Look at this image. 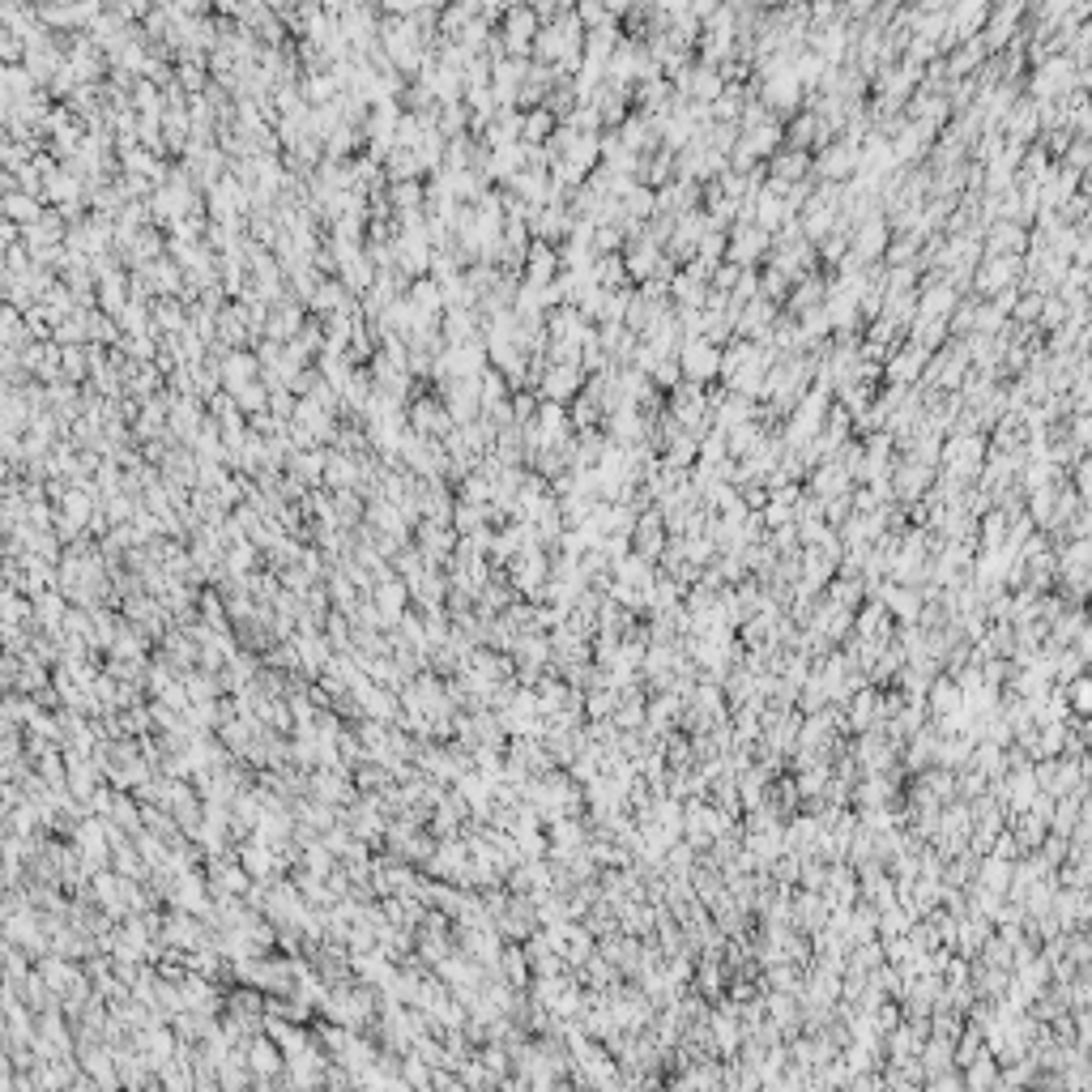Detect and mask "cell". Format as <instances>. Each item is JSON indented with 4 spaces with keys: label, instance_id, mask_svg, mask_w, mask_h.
Wrapping results in <instances>:
<instances>
[{
    "label": "cell",
    "instance_id": "9c48e42d",
    "mask_svg": "<svg viewBox=\"0 0 1092 1092\" xmlns=\"http://www.w3.org/2000/svg\"><path fill=\"white\" fill-rule=\"evenodd\" d=\"M538 18H534V9L530 5H512V9H504V52L508 56H530V48H534V34H538Z\"/></svg>",
    "mask_w": 1092,
    "mask_h": 1092
},
{
    "label": "cell",
    "instance_id": "4fadbf2b",
    "mask_svg": "<svg viewBox=\"0 0 1092 1092\" xmlns=\"http://www.w3.org/2000/svg\"><path fill=\"white\" fill-rule=\"evenodd\" d=\"M632 551L640 555V559H649V563H658L662 559V551H666V542H670V534H666V525H662V516L649 508V512H640L636 516V525H632Z\"/></svg>",
    "mask_w": 1092,
    "mask_h": 1092
},
{
    "label": "cell",
    "instance_id": "5bb4252c",
    "mask_svg": "<svg viewBox=\"0 0 1092 1092\" xmlns=\"http://www.w3.org/2000/svg\"><path fill=\"white\" fill-rule=\"evenodd\" d=\"M1029 231L1020 222H990L982 231V257H1024Z\"/></svg>",
    "mask_w": 1092,
    "mask_h": 1092
},
{
    "label": "cell",
    "instance_id": "d590c367",
    "mask_svg": "<svg viewBox=\"0 0 1092 1092\" xmlns=\"http://www.w3.org/2000/svg\"><path fill=\"white\" fill-rule=\"evenodd\" d=\"M935 700H939L943 709H948V704H956V692H952V683H943V687H939V692H935Z\"/></svg>",
    "mask_w": 1092,
    "mask_h": 1092
},
{
    "label": "cell",
    "instance_id": "277c9868",
    "mask_svg": "<svg viewBox=\"0 0 1092 1092\" xmlns=\"http://www.w3.org/2000/svg\"><path fill=\"white\" fill-rule=\"evenodd\" d=\"M534 389H538V401H555V406H568V401H577L581 389H585V372L577 368V363H547Z\"/></svg>",
    "mask_w": 1092,
    "mask_h": 1092
},
{
    "label": "cell",
    "instance_id": "30bf717a",
    "mask_svg": "<svg viewBox=\"0 0 1092 1092\" xmlns=\"http://www.w3.org/2000/svg\"><path fill=\"white\" fill-rule=\"evenodd\" d=\"M1080 180H1084V176H1075V171L1059 167V163H1049V171H1045V176L1033 184V188H1037V206H1041V210H1055V214H1059V210L1067 206V201L1080 192Z\"/></svg>",
    "mask_w": 1092,
    "mask_h": 1092
},
{
    "label": "cell",
    "instance_id": "ffe728a7",
    "mask_svg": "<svg viewBox=\"0 0 1092 1092\" xmlns=\"http://www.w3.org/2000/svg\"><path fill=\"white\" fill-rule=\"evenodd\" d=\"M764 171H768V180H777V184L790 188V184H798V180L811 176V154H806V150H785V145H781V150L764 163Z\"/></svg>",
    "mask_w": 1092,
    "mask_h": 1092
},
{
    "label": "cell",
    "instance_id": "8fae6325",
    "mask_svg": "<svg viewBox=\"0 0 1092 1092\" xmlns=\"http://www.w3.org/2000/svg\"><path fill=\"white\" fill-rule=\"evenodd\" d=\"M802 491L816 496L820 504H828V500H836V496H845V491H854V482H849V474L836 465V457H828V461H820V465L806 470Z\"/></svg>",
    "mask_w": 1092,
    "mask_h": 1092
},
{
    "label": "cell",
    "instance_id": "3957f363",
    "mask_svg": "<svg viewBox=\"0 0 1092 1092\" xmlns=\"http://www.w3.org/2000/svg\"><path fill=\"white\" fill-rule=\"evenodd\" d=\"M854 167H858V145H849L845 137H832L811 154V176L820 184H845L854 176Z\"/></svg>",
    "mask_w": 1092,
    "mask_h": 1092
},
{
    "label": "cell",
    "instance_id": "8992f818",
    "mask_svg": "<svg viewBox=\"0 0 1092 1092\" xmlns=\"http://www.w3.org/2000/svg\"><path fill=\"white\" fill-rule=\"evenodd\" d=\"M893 504H901V508H909V504H917L926 491H930V482H935V470H926V465H917V461H909V457H897L893 461Z\"/></svg>",
    "mask_w": 1092,
    "mask_h": 1092
},
{
    "label": "cell",
    "instance_id": "e0dca14e",
    "mask_svg": "<svg viewBox=\"0 0 1092 1092\" xmlns=\"http://www.w3.org/2000/svg\"><path fill=\"white\" fill-rule=\"evenodd\" d=\"M512 581H516V589L542 597V589H547V581H551V555H547V551H525V555H516V559H512Z\"/></svg>",
    "mask_w": 1092,
    "mask_h": 1092
},
{
    "label": "cell",
    "instance_id": "1f68e13d",
    "mask_svg": "<svg viewBox=\"0 0 1092 1092\" xmlns=\"http://www.w3.org/2000/svg\"><path fill=\"white\" fill-rule=\"evenodd\" d=\"M883 615H887L883 602H867L862 611H858V632H867V636H871V632H883Z\"/></svg>",
    "mask_w": 1092,
    "mask_h": 1092
},
{
    "label": "cell",
    "instance_id": "f1b7e54d",
    "mask_svg": "<svg viewBox=\"0 0 1092 1092\" xmlns=\"http://www.w3.org/2000/svg\"><path fill=\"white\" fill-rule=\"evenodd\" d=\"M1003 150H1007L1003 133H998V129H982V133H978V141H974V150H968V154H974V163H978V167H986V163H994V158H998Z\"/></svg>",
    "mask_w": 1092,
    "mask_h": 1092
},
{
    "label": "cell",
    "instance_id": "836d02e7",
    "mask_svg": "<svg viewBox=\"0 0 1092 1092\" xmlns=\"http://www.w3.org/2000/svg\"><path fill=\"white\" fill-rule=\"evenodd\" d=\"M465 496H470V500H491V478L474 474V478L465 482Z\"/></svg>",
    "mask_w": 1092,
    "mask_h": 1092
},
{
    "label": "cell",
    "instance_id": "603a6c76",
    "mask_svg": "<svg viewBox=\"0 0 1092 1092\" xmlns=\"http://www.w3.org/2000/svg\"><path fill=\"white\" fill-rule=\"evenodd\" d=\"M747 145H751V154L760 158V163H768V158H773L781 145H785V125L781 119H764L760 129H751V133H739Z\"/></svg>",
    "mask_w": 1092,
    "mask_h": 1092
},
{
    "label": "cell",
    "instance_id": "6da1fadb",
    "mask_svg": "<svg viewBox=\"0 0 1092 1092\" xmlns=\"http://www.w3.org/2000/svg\"><path fill=\"white\" fill-rule=\"evenodd\" d=\"M1024 277V261L1020 257H982L978 269H974V282H968V291L978 299H994L998 291L1016 287Z\"/></svg>",
    "mask_w": 1092,
    "mask_h": 1092
},
{
    "label": "cell",
    "instance_id": "484cf974",
    "mask_svg": "<svg viewBox=\"0 0 1092 1092\" xmlns=\"http://www.w3.org/2000/svg\"><path fill=\"white\" fill-rule=\"evenodd\" d=\"M593 282H597L602 291H623V287H632L628 269H623V257H619V252L597 257V261H593Z\"/></svg>",
    "mask_w": 1092,
    "mask_h": 1092
},
{
    "label": "cell",
    "instance_id": "8d00e7d4",
    "mask_svg": "<svg viewBox=\"0 0 1092 1092\" xmlns=\"http://www.w3.org/2000/svg\"><path fill=\"white\" fill-rule=\"evenodd\" d=\"M1075 704H1080V709L1088 704V678H1075Z\"/></svg>",
    "mask_w": 1092,
    "mask_h": 1092
},
{
    "label": "cell",
    "instance_id": "4316f807",
    "mask_svg": "<svg viewBox=\"0 0 1092 1092\" xmlns=\"http://www.w3.org/2000/svg\"><path fill=\"white\" fill-rule=\"evenodd\" d=\"M824 589H828V602L841 606V611H854V606L862 602V593H867L862 577H832Z\"/></svg>",
    "mask_w": 1092,
    "mask_h": 1092
},
{
    "label": "cell",
    "instance_id": "44dd1931",
    "mask_svg": "<svg viewBox=\"0 0 1092 1092\" xmlns=\"http://www.w3.org/2000/svg\"><path fill=\"white\" fill-rule=\"evenodd\" d=\"M948 82H960V77H974L982 64H986V48H982V38H964V44H956L948 56Z\"/></svg>",
    "mask_w": 1092,
    "mask_h": 1092
},
{
    "label": "cell",
    "instance_id": "83f0119b",
    "mask_svg": "<svg viewBox=\"0 0 1092 1092\" xmlns=\"http://www.w3.org/2000/svg\"><path fill=\"white\" fill-rule=\"evenodd\" d=\"M500 401H508V380L491 368V372L478 376V406H482V410H496Z\"/></svg>",
    "mask_w": 1092,
    "mask_h": 1092
},
{
    "label": "cell",
    "instance_id": "ba28073f",
    "mask_svg": "<svg viewBox=\"0 0 1092 1092\" xmlns=\"http://www.w3.org/2000/svg\"><path fill=\"white\" fill-rule=\"evenodd\" d=\"M619 257H623L628 282H632V287H640V282H649V277H654V269H658V261H662V244L640 231V235H632V239H628Z\"/></svg>",
    "mask_w": 1092,
    "mask_h": 1092
},
{
    "label": "cell",
    "instance_id": "2e32d148",
    "mask_svg": "<svg viewBox=\"0 0 1092 1092\" xmlns=\"http://www.w3.org/2000/svg\"><path fill=\"white\" fill-rule=\"evenodd\" d=\"M559 248L547 244V239H530V248H525V282H534V287H551L559 277Z\"/></svg>",
    "mask_w": 1092,
    "mask_h": 1092
},
{
    "label": "cell",
    "instance_id": "7402d4cb",
    "mask_svg": "<svg viewBox=\"0 0 1092 1092\" xmlns=\"http://www.w3.org/2000/svg\"><path fill=\"white\" fill-rule=\"evenodd\" d=\"M824 282L828 277H820V273H806V277H798L794 287H790V295H785V316H802V312H811V308H820L824 303Z\"/></svg>",
    "mask_w": 1092,
    "mask_h": 1092
},
{
    "label": "cell",
    "instance_id": "ac0fdd59",
    "mask_svg": "<svg viewBox=\"0 0 1092 1092\" xmlns=\"http://www.w3.org/2000/svg\"><path fill=\"white\" fill-rule=\"evenodd\" d=\"M790 218H794V214L785 210V201H781L773 188H760V192H755V201H751V227H760L768 239H773Z\"/></svg>",
    "mask_w": 1092,
    "mask_h": 1092
},
{
    "label": "cell",
    "instance_id": "4dcf8cb0",
    "mask_svg": "<svg viewBox=\"0 0 1092 1092\" xmlns=\"http://www.w3.org/2000/svg\"><path fill=\"white\" fill-rule=\"evenodd\" d=\"M751 299H760V273H755V269H739L735 291H730V303L743 308V303H751Z\"/></svg>",
    "mask_w": 1092,
    "mask_h": 1092
},
{
    "label": "cell",
    "instance_id": "cb8c5ba5",
    "mask_svg": "<svg viewBox=\"0 0 1092 1092\" xmlns=\"http://www.w3.org/2000/svg\"><path fill=\"white\" fill-rule=\"evenodd\" d=\"M611 577H615V581H623V585H632V589H644V593H649V585H654L658 568H654L649 559H640L636 551H628L619 563H611Z\"/></svg>",
    "mask_w": 1092,
    "mask_h": 1092
},
{
    "label": "cell",
    "instance_id": "7c38bea8",
    "mask_svg": "<svg viewBox=\"0 0 1092 1092\" xmlns=\"http://www.w3.org/2000/svg\"><path fill=\"white\" fill-rule=\"evenodd\" d=\"M781 316L777 303H768V299H751L735 312V342H764L768 329H773V320Z\"/></svg>",
    "mask_w": 1092,
    "mask_h": 1092
},
{
    "label": "cell",
    "instance_id": "7a4b0ae2",
    "mask_svg": "<svg viewBox=\"0 0 1092 1092\" xmlns=\"http://www.w3.org/2000/svg\"><path fill=\"white\" fill-rule=\"evenodd\" d=\"M674 363H678L683 380L713 384V380H717V368H721V346H713V342H704V338H683Z\"/></svg>",
    "mask_w": 1092,
    "mask_h": 1092
},
{
    "label": "cell",
    "instance_id": "9a60e30c",
    "mask_svg": "<svg viewBox=\"0 0 1092 1092\" xmlns=\"http://www.w3.org/2000/svg\"><path fill=\"white\" fill-rule=\"evenodd\" d=\"M998 133L1011 141V145H1033L1037 137H1041V129H1037V103L1033 99H1016L1011 103V111L1003 115V125H998Z\"/></svg>",
    "mask_w": 1092,
    "mask_h": 1092
},
{
    "label": "cell",
    "instance_id": "5b68a950",
    "mask_svg": "<svg viewBox=\"0 0 1092 1092\" xmlns=\"http://www.w3.org/2000/svg\"><path fill=\"white\" fill-rule=\"evenodd\" d=\"M768 257V235L751 222H735L725 231V261L739 269H760V261Z\"/></svg>",
    "mask_w": 1092,
    "mask_h": 1092
},
{
    "label": "cell",
    "instance_id": "52a82bcc",
    "mask_svg": "<svg viewBox=\"0 0 1092 1092\" xmlns=\"http://www.w3.org/2000/svg\"><path fill=\"white\" fill-rule=\"evenodd\" d=\"M926 350L922 346H913V342H901L893 354L883 358V380L887 384H901V389H917V380H922V372H926Z\"/></svg>",
    "mask_w": 1092,
    "mask_h": 1092
},
{
    "label": "cell",
    "instance_id": "f546056e",
    "mask_svg": "<svg viewBox=\"0 0 1092 1092\" xmlns=\"http://www.w3.org/2000/svg\"><path fill=\"white\" fill-rule=\"evenodd\" d=\"M1088 163H1092V141H1088V137H1071V145H1067V150H1063V158H1059V167H1067V171L1084 176V171H1088Z\"/></svg>",
    "mask_w": 1092,
    "mask_h": 1092
},
{
    "label": "cell",
    "instance_id": "d6a6232c",
    "mask_svg": "<svg viewBox=\"0 0 1092 1092\" xmlns=\"http://www.w3.org/2000/svg\"><path fill=\"white\" fill-rule=\"evenodd\" d=\"M611 602H619V606H644V602H649V593L632 589V585H623V581H611Z\"/></svg>",
    "mask_w": 1092,
    "mask_h": 1092
},
{
    "label": "cell",
    "instance_id": "e575fe53",
    "mask_svg": "<svg viewBox=\"0 0 1092 1092\" xmlns=\"http://www.w3.org/2000/svg\"><path fill=\"white\" fill-rule=\"evenodd\" d=\"M415 295H419V303H427V308H431V303H440V291L431 287V282H419V287H415Z\"/></svg>",
    "mask_w": 1092,
    "mask_h": 1092
},
{
    "label": "cell",
    "instance_id": "d4e9b609",
    "mask_svg": "<svg viewBox=\"0 0 1092 1092\" xmlns=\"http://www.w3.org/2000/svg\"><path fill=\"white\" fill-rule=\"evenodd\" d=\"M559 129V119L547 111V107H530L521 111V145H547Z\"/></svg>",
    "mask_w": 1092,
    "mask_h": 1092
},
{
    "label": "cell",
    "instance_id": "d6986e66",
    "mask_svg": "<svg viewBox=\"0 0 1092 1092\" xmlns=\"http://www.w3.org/2000/svg\"><path fill=\"white\" fill-rule=\"evenodd\" d=\"M700 196H704L700 184L670 180V184L658 188V214H662V218H678V214H687V210H700Z\"/></svg>",
    "mask_w": 1092,
    "mask_h": 1092
}]
</instances>
